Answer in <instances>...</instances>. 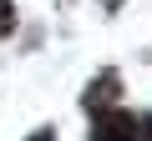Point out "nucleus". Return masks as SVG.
Returning <instances> with one entry per match:
<instances>
[{
    "label": "nucleus",
    "instance_id": "f03ea898",
    "mask_svg": "<svg viewBox=\"0 0 152 141\" xmlns=\"http://www.w3.org/2000/svg\"><path fill=\"white\" fill-rule=\"evenodd\" d=\"M117 91H122V81L117 76H102V81L86 86V106H107V101H117Z\"/></svg>",
    "mask_w": 152,
    "mask_h": 141
},
{
    "label": "nucleus",
    "instance_id": "7ed1b4c3",
    "mask_svg": "<svg viewBox=\"0 0 152 141\" xmlns=\"http://www.w3.org/2000/svg\"><path fill=\"white\" fill-rule=\"evenodd\" d=\"M10 25H15V5L0 0V35H10Z\"/></svg>",
    "mask_w": 152,
    "mask_h": 141
},
{
    "label": "nucleus",
    "instance_id": "20e7f679",
    "mask_svg": "<svg viewBox=\"0 0 152 141\" xmlns=\"http://www.w3.org/2000/svg\"><path fill=\"white\" fill-rule=\"evenodd\" d=\"M31 141H56V136H51V131H36V136H31Z\"/></svg>",
    "mask_w": 152,
    "mask_h": 141
},
{
    "label": "nucleus",
    "instance_id": "f257e3e1",
    "mask_svg": "<svg viewBox=\"0 0 152 141\" xmlns=\"http://www.w3.org/2000/svg\"><path fill=\"white\" fill-rule=\"evenodd\" d=\"M91 136L96 141H142V121L127 111H102V116H91Z\"/></svg>",
    "mask_w": 152,
    "mask_h": 141
},
{
    "label": "nucleus",
    "instance_id": "39448f33",
    "mask_svg": "<svg viewBox=\"0 0 152 141\" xmlns=\"http://www.w3.org/2000/svg\"><path fill=\"white\" fill-rule=\"evenodd\" d=\"M142 141H152V121H142Z\"/></svg>",
    "mask_w": 152,
    "mask_h": 141
}]
</instances>
